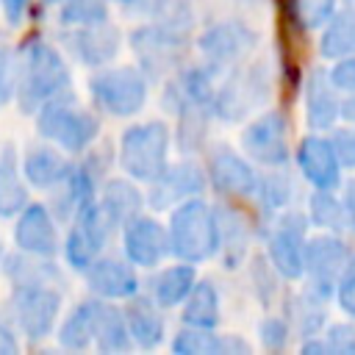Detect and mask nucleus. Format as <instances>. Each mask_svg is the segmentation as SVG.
Listing matches in <instances>:
<instances>
[{"instance_id":"nucleus-1","label":"nucleus","mask_w":355,"mask_h":355,"mask_svg":"<svg viewBox=\"0 0 355 355\" xmlns=\"http://www.w3.org/2000/svg\"><path fill=\"white\" fill-rule=\"evenodd\" d=\"M69 67L61 53L39 36H31L14 61V97L22 114H36L47 100L69 92Z\"/></svg>"},{"instance_id":"nucleus-2","label":"nucleus","mask_w":355,"mask_h":355,"mask_svg":"<svg viewBox=\"0 0 355 355\" xmlns=\"http://www.w3.org/2000/svg\"><path fill=\"white\" fill-rule=\"evenodd\" d=\"M166 236H169V252L178 255L180 261H189V263L211 261L219 252L216 211L205 200L189 197L172 205Z\"/></svg>"},{"instance_id":"nucleus-3","label":"nucleus","mask_w":355,"mask_h":355,"mask_svg":"<svg viewBox=\"0 0 355 355\" xmlns=\"http://www.w3.org/2000/svg\"><path fill=\"white\" fill-rule=\"evenodd\" d=\"M36 130L42 139L58 144L64 153H83L100 136V119L72 100V92L47 100L36 111Z\"/></svg>"},{"instance_id":"nucleus-4","label":"nucleus","mask_w":355,"mask_h":355,"mask_svg":"<svg viewBox=\"0 0 355 355\" xmlns=\"http://www.w3.org/2000/svg\"><path fill=\"white\" fill-rule=\"evenodd\" d=\"M166 155H169V128L158 119L130 125L119 136L116 158L122 172L133 180L150 183L153 178H158L169 164Z\"/></svg>"},{"instance_id":"nucleus-5","label":"nucleus","mask_w":355,"mask_h":355,"mask_svg":"<svg viewBox=\"0 0 355 355\" xmlns=\"http://www.w3.org/2000/svg\"><path fill=\"white\" fill-rule=\"evenodd\" d=\"M92 100L111 116H133L147 103V75L139 67H108L89 80Z\"/></svg>"},{"instance_id":"nucleus-6","label":"nucleus","mask_w":355,"mask_h":355,"mask_svg":"<svg viewBox=\"0 0 355 355\" xmlns=\"http://www.w3.org/2000/svg\"><path fill=\"white\" fill-rule=\"evenodd\" d=\"M61 313V291L55 286H14L11 291V316L19 333L28 341H42L53 333Z\"/></svg>"},{"instance_id":"nucleus-7","label":"nucleus","mask_w":355,"mask_h":355,"mask_svg":"<svg viewBox=\"0 0 355 355\" xmlns=\"http://www.w3.org/2000/svg\"><path fill=\"white\" fill-rule=\"evenodd\" d=\"M130 47L139 58V69L147 78H164L166 72L183 64L189 50V36L172 33L158 22H150L130 33Z\"/></svg>"},{"instance_id":"nucleus-8","label":"nucleus","mask_w":355,"mask_h":355,"mask_svg":"<svg viewBox=\"0 0 355 355\" xmlns=\"http://www.w3.org/2000/svg\"><path fill=\"white\" fill-rule=\"evenodd\" d=\"M266 97H269V72L263 69V64L236 69L214 92V116L225 122H239Z\"/></svg>"},{"instance_id":"nucleus-9","label":"nucleus","mask_w":355,"mask_h":355,"mask_svg":"<svg viewBox=\"0 0 355 355\" xmlns=\"http://www.w3.org/2000/svg\"><path fill=\"white\" fill-rule=\"evenodd\" d=\"M349 252L338 236H313L302 247V277H308V294L319 297L322 302L336 291L341 269Z\"/></svg>"},{"instance_id":"nucleus-10","label":"nucleus","mask_w":355,"mask_h":355,"mask_svg":"<svg viewBox=\"0 0 355 355\" xmlns=\"http://www.w3.org/2000/svg\"><path fill=\"white\" fill-rule=\"evenodd\" d=\"M72 216L75 219H72V227H69V236H67V244H64V255H67L72 269L83 272L94 258H100V252L108 241L111 225H108L97 200L80 205Z\"/></svg>"},{"instance_id":"nucleus-11","label":"nucleus","mask_w":355,"mask_h":355,"mask_svg":"<svg viewBox=\"0 0 355 355\" xmlns=\"http://www.w3.org/2000/svg\"><path fill=\"white\" fill-rule=\"evenodd\" d=\"M197 44H200V53L205 55V61L211 67L222 69V67H233V64L244 61L255 50L258 33L241 19H225V22L205 28Z\"/></svg>"},{"instance_id":"nucleus-12","label":"nucleus","mask_w":355,"mask_h":355,"mask_svg":"<svg viewBox=\"0 0 355 355\" xmlns=\"http://www.w3.org/2000/svg\"><path fill=\"white\" fill-rule=\"evenodd\" d=\"M244 153L263 166H283L288 161V122L283 111H263L241 133Z\"/></svg>"},{"instance_id":"nucleus-13","label":"nucleus","mask_w":355,"mask_h":355,"mask_svg":"<svg viewBox=\"0 0 355 355\" xmlns=\"http://www.w3.org/2000/svg\"><path fill=\"white\" fill-rule=\"evenodd\" d=\"M208 183L214 186V191L225 200H250L255 197L258 189V172L252 169V164L241 155H236L227 147H214L211 158H208Z\"/></svg>"},{"instance_id":"nucleus-14","label":"nucleus","mask_w":355,"mask_h":355,"mask_svg":"<svg viewBox=\"0 0 355 355\" xmlns=\"http://www.w3.org/2000/svg\"><path fill=\"white\" fill-rule=\"evenodd\" d=\"M208 178L205 172L194 164V161H178V164H166L164 172L158 178H153L147 186V202L158 211H166L189 197H200L205 189Z\"/></svg>"},{"instance_id":"nucleus-15","label":"nucleus","mask_w":355,"mask_h":355,"mask_svg":"<svg viewBox=\"0 0 355 355\" xmlns=\"http://www.w3.org/2000/svg\"><path fill=\"white\" fill-rule=\"evenodd\" d=\"M302 247H305V216L288 214L266 239V261L283 280L302 277Z\"/></svg>"},{"instance_id":"nucleus-16","label":"nucleus","mask_w":355,"mask_h":355,"mask_svg":"<svg viewBox=\"0 0 355 355\" xmlns=\"http://www.w3.org/2000/svg\"><path fill=\"white\" fill-rule=\"evenodd\" d=\"M122 247H125V255L133 266H158L166 252H169V236H166V227L153 219V216H133L125 227H122Z\"/></svg>"},{"instance_id":"nucleus-17","label":"nucleus","mask_w":355,"mask_h":355,"mask_svg":"<svg viewBox=\"0 0 355 355\" xmlns=\"http://www.w3.org/2000/svg\"><path fill=\"white\" fill-rule=\"evenodd\" d=\"M14 244L19 247V252H28L36 258H50L58 252V227L53 214L42 202H28L17 214Z\"/></svg>"},{"instance_id":"nucleus-18","label":"nucleus","mask_w":355,"mask_h":355,"mask_svg":"<svg viewBox=\"0 0 355 355\" xmlns=\"http://www.w3.org/2000/svg\"><path fill=\"white\" fill-rule=\"evenodd\" d=\"M69 53L86 67H105L119 53V31L105 19L94 25H78L64 36Z\"/></svg>"},{"instance_id":"nucleus-19","label":"nucleus","mask_w":355,"mask_h":355,"mask_svg":"<svg viewBox=\"0 0 355 355\" xmlns=\"http://www.w3.org/2000/svg\"><path fill=\"white\" fill-rule=\"evenodd\" d=\"M297 166L302 178L313 189H338L341 186V164L333 153L330 139L324 136H305L297 147Z\"/></svg>"},{"instance_id":"nucleus-20","label":"nucleus","mask_w":355,"mask_h":355,"mask_svg":"<svg viewBox=\"0 0 355 355\" xmlns=\"http://www.w3.org/2000/svg\"><path fill=\"white\" fill-rule=\"evenodd\" d=\"M86 286L100 300H130L139 294V277L130 263L119 258H94L86 269Z\"/></svg>"},{"instance_id":"nucleus-21","label":"nucleus","mask_w":355,"mask_h":355,"mask_svg":"<svg viewBox=\"0 0 355 355\" xmlns=\"http://www.w3.org/2000/svg\"><path fill=\"white\" fill-rule=\"evenodd\" d=\"M338 89L333 86L327 69H313L305 80V119L313 130H327L338 119Z\"/></svg>"},{"instance_id":"nucleus-22","label":"nucleus","mask_w":355,"mask_h":355,"mask_svg":"<svg viewBox=\"0 0 355 355\" xmlns=\"http://www.w3.org/2000/svg\"><path fill=\"white\" fill-rule=\"evenodd\" d=\"M97 202H100V208H103V214H105L111 227H125L144 208V197L133 186V178H111V180H105Z\"/></svg>"},{"instance_id":"nucleus-23","label":"nucleus","mask_w":355,"mask_h":355,"mask_svg":"<svg viewBox=\"0 0 355 355\" xmlns=\"http://www.w3.org/2000/svg\"><path fill=\"white\" fill-rule=\"evenodd\" d=\"M125 324H128V333H130V341L144 347V349H153L164 341V316H161V305L150 297H139L133 294L128 308H125Z\"/></svg>"},{"instance_id":"nucleus-24","label":"nucleus","mask_w":355,"mask_h":355,"mask_svg":"<svg viewBox=\"0 0 355 355\" xmlns=\"http://www.w3.org/2000/svg\"><path fill=\"white\" fill-rule=\"evenodd\" d=\"M216 211V225H219V252H225L227 269L239 266L241 258L250 250L252 241V222L233 205H219Z\"/></svg>"},{"instance_id":"nucleus-25","label":"nucleus","mask_w":355,"mask_h":355,"mask_svg":"<svg viewBox=\"0 0 355 355\" xmlns=\"http://www.w3.org/2000/svg\"><path fill=\"white\" fill-rule=\"evenodd\" d=\"M72 161L61 155L55 147H31L22 161V178L33 189H53L69 175Z\"/></svg>"},{"instance_id":"nucleus-26","label":"nucleus","mask_w":355,"mask_h":355,"mask_svg":"<svg viewBox=\"0 0 355 355\" xmlns=\"http://www.w3.org/2000/svg\"><path fill=\"white\" fill-rule=\"evenodd\" d=\"M94 344L103 352L130 349L133 341H130L122 308H116L111 302H103V300H94Z\"/></svg>"},{"instance_id":"nucleus-27","label":"nucleus","mask_w":355,"mask_h":355,"mask_svg":"<svg viewBox=\"0 0 355 355\" xmlns=\"http://www.w3.org/2000/svg\"><path fill=\"white\" fill-rule=\"evenodd\" d=\"M28 205V189L22 180V172L14 158V147L3 144L0 147V216H17Z\"/></svg>"},{"instance_id":"nucleus-28","label":"nucleus","mask_w":355,"mask_h":355,"mask_svg":"<svg viewBox=\"0 0 355 355\" xmlns=\"http://www.w3.org/2000/svg\"><path fill=\"white\" fill-rule=\"evenodd\" d=\"M194 283H197L194 263L183 261V263L166 266L153 277V300L161 308H175V305H180L186 300V294L191 291Z\"/></svg>"},{"instance_id":"nucleus-29","label":"nucleus","mask_w":355,"mask_h":355,"mask_svg":"<svg viewBox=\"0 0 355 355\" xmlns=\"http://www.w3.org/2000/svg\"><path fill=\"white\" fill-rule=\"evenodd\" d=\"M219 291L211 280H200L191 286V291L183 300V322L189 327H205L214 330L219 324Z\"/></svg>"},{"instance_id":"nucleus-30","label":"nucleus","mask_w":355,"mask_h":355,"mask_svg":"<svg viewBox=\"0 0 355 355\" xmlns=\"http://www.w3.org/2000/svg\"><path fill=\"white\" fill-rule=\"evenodd\" d=\"M319 55L330 61L355 55V8L336 11L324 22V31L319 39Z\"/></svg>"},{"instance_id":"nucleus-31","label":"nucleus","mask_w":355,"mask_h":355,"mask_svg":"<svg viewBox=\"0 0 355 355\" xmlns=\"http://www.w3.org/2000/svg\"><path fill=\"white\" fill-rule=\"evenodd\" d=\"M178 114V147L180 153H194L205 141L208 122L214 116L211 105H197V103H180L175 108Z\"/></svg>"},{"instance_id":"nucleus-32","label":"nucleus","mask_w":355,"mask_h":355,"mask_svg":"<svg viewBox=\"0 0 355 355\" xmlns=\"http://www.w3.org/2000/svg\"><path fill=\"white\" fill-rule=\"evenodd\" d=\"M58 344L64 349H86L94 344V300L75 305L58 327Z\"/></svg>"},{"instance_id":"nucleus-33","label":"nucleus","mask_w":355,"mask_h":355,"mask_svg":"<svg viewBox=\"0 0 355 355\" xmlns=\"http://www.w3.org/2000/svg\"><path fill=\"white\" fill-rule=\"evenodd\" d=\"M6 275L14 286H33V283L55 286V283H61V275L53 263L36 261V255H28V252L6 258Z\"/></svg>"},{"instance_id":"nucleus-34","label":"nucleus","mask_w":355,"mask_h":355,"mask_svg":"<svg viewBox=\"0 0 355 355\" xmlns=\"http://www.w3.org/2000/svg\"><path fill=\"white\" fill-rule=\"evenodd\" d=\"M308 216L313 225L324 227V230H344L347 227V214H344V202L330 191V189H316L311 194V205H308Z\"/></svg>"},{"instance_id":"nucleus-35","label":"nucleus","mask_w":355,"mask_h":355,"mask_svg":"<svg viewBox=\"0 0 355 355\" xmlns=\"http://www.w3.org/2000/svg\"><path fill=\"white\" fill-rule=\"evenodd\" d=\"M150 14L153 22H158L161 28L189 36L191 25H194V14H191V3L189 0H150Z\"/></svg>"},{"instance_id":"nucleus-36","label":"nucleus","mask_w":355,"mask_h":355,"mask_svg":"<svg viewBox=\"0 0 355 355\" xmlns=\"http://www.w3.org/2000/svg\"><path fill=\"white\" fill-rule=\"evenodd\" d=\"M175 355H222V336L205 327H183L172 338Z\"/></svg>"},{"instance_id":"nucleus-37","label":"nucleus","mask_w":355,"mask_h":355,"mask_svg":"<svg viewBox=\"0 0 355 355\" xmlns=\"http://www.w3.org/2000/svg\"><path fill=\"white\" fill-rule=\"evenodd\" d=\"M286 6L288 19L305 31L324 28V22L336 14V0H286Z\"/></svg>"},{"instance_id":"nucleus-38","label":"nucleus","mask_w":355,"mask_h":355,"mask_svg":"<svg viewBox=\"0 0 355 355\" xmlns=\"http://www.w3.org/2000/svg\"><path fill=\"white\" fill-rule=\"evenodd\" d=\"M61 25L78 28V25H94L108 19V0H61Z\"/></svg>"},{"instance_id":"nucleus-39","label":"nucleus","mask_w":355,"mask_h":355,"mask_svg":"<svg viewBox=\"0 0 355 355\" xmlns=\"http://www.w3.org/2000/svg\"><path fill=\"white\" fill-rule=\"evenodd\" d=\"M288 194H291V183H288L286 175H263V178H258L255 197H258V202H261L266 211L283 208L286 200H288Z\"/></svg>"},{"instance_id":"nucleus-40","label":"nucleus","mask_w":355,"mask_h":355,"mask_svg":"<svg viewBox=\"0 0 355 355\" xmlns=\"http://www.w3.org/2000/svg\"><path fill=\"white\" fill-rule=\"evenodd\" d=\"M294 319H297V327H300V333H302L305 338H308V336H316V333L322 330V324H324L322 300L305 291V294L297 300V313H294Z\"/></svg>"},{"instance_id":"nucleus-41","label":"nucleus","mask_w":355,"mask_h":355,"mask_svg":"<svg viewBox=\"0 0 355 355\" xmlns=\"http://www.w3.org/2000/svg\"><path fill=\"white\" fill-rule=\"evenodd\" d=\"M333 294H336L338 308H341L347 316L355 319V255L347 258V263H344V269H341V277H338Z\"/></svg>"},{"instance_id":"nucleus-42","label":"nucleus","mask_w":355,"mask_h":355,"mask_svg":"<svg viewBox=\"0 0 355 355\" xmlns=\"http://www.w3.org/2000/svg\"><path fill=\"white\" fill-rule=\"evenodd\" d=\"M288 322L283 316H266L261 322V344L269 349V352H277V349H286L288 344Z\"/></svg>"},{"instance_id":"nucleus-43","label":"nucleus","mask_w":355,"mask_h":355,"mask_svg":"<svg viewBox=\"0 0 355 355\" xmlns=\"http://www.w3.org/2000/svg\"><path fill=\"white\" fill-rule=\"evenodd\" d=\"M324 341L333 355H355V324H330Z\"/></svg>"},{"instance_id":"nucleus-44","label":"nucleus","mask_w":355,"mask_h":355,"mask_svg":"<svg viewBox=\"0 0 355 355\" xmlns=\"http://www.w3.org/2000/svg\"><path fill=\"white\" fill-rule=\"evenodd\" d=\"M333 86L344 94H355V55H344V58H336V67L327 69Z\"/></svg>"},{"instance_id":"nucleus-45","label":"nucleus","mask_w":355,"mask_h":355,"mask_svg":"<svg viewBox=\"0 0 355 355\" xmlns=\"http://www.w3.org/2000/svg\"><path fill=\"white\" fill-rule=\"evenodd\" d=\"M330 144H333V153H336L338 164L347 166V169H355V128L336 130Z\"/></svg>"},{"instance_id":"nucleus-46","label":"nucleus","mask_w":355,"mask_h":355,"mask_svg":"<svg viewBox=\"0 0 355 355\" xmlns=\"http://www.w3.org/2000/svg\"><path fill=\"white\" fill-rule=\"evenodd\" d=\"M14 97V58L6 47H0V108H6Z\"/></svg>"},{"instance_id":"nucleus-47","label":"nucleus","mask_w":355,"mask_h":355,"mask_svg":"<svg viewBox=\"0 0 355 355\" xmlns=\"http://www.w3.org/2000/svg\"><path fill=\"white\" fill-rule=\"evenodd\" d=\"M0 3H3V14H6L8 25H19L22 17H25V11H28V3H31V0H0Z\"/></svg>"},{"instance_id":"nucleus-48","label":"nucleus","mask_w":355,"mask_h":355,"mask_svg":"<svg viewBox=\"0 0 355 355\" xmlns=\"http://www.w3.org/2000/svg\"><path fill=\"white\" fill-rule=\"evenodd\" d=\"M344 214H347V225L355 230V180H349L344 186Z\"/></svg>"},{"instance_id":"nucleus-49","label":"nucleus","mask_w":355,"mask_h":355,"mask_svg":"<svg viewBox=\"0 0 355 355\" xmlns=\"http://www.w3.org/2000/svg\"><path fill=\"white\" fill-rule=\"evenodd\" d=\"M11 352H17V341H14V333H11V327L3 322V316H0V355H11Z\"/></svg>"},{"instance_id":"nucleus-50","label":"nucleus","mask_w":355,"mask_h":355,"mask_svg":"<svg viewBox=\"0 0 355 355\" xmlns=\"http://www.w3.org/2000/svg\"><path fill=\"white\" fill-rule=\"evenodd\" d=\"M338 116H344L349 125H355V94H347V100H341Z\"/></svg>"},{"instance_id":"nucleus-51","label":"nucleus","mask_w":355,"mask_h":355,"mask_svg":"<svg viewBox=\"0 0 355 355\" xmlns=\"http://www.w3.org/2000/svg\"><path fill=\"white\" fill-rule=\"evenodd\" d=\"M119 6H125V8H144V6H150V0H116Z\"/></svg>"},{"instance_id":"nucleus-52","label":"nucleus","mask_w":355,"mask_h":355,"mask_svg":"<svg viewBox=\"0 0 355 355\" xmlns=\"http://www.w3.org/2000/svg\"><path fill=\"white\" fill-rule=\"evenodd\" d=\"M44 6H55V3H61V0H42Z\"/></svg>"},{"instance_id":"nucleus-53","label":"nucleus","mask_w":355,"mask_h":355,"mask_svg":"<svg viewBox=\"0 0 355 355\" xmlns=\"http://www.w3.org/2000/svg\"><path fill=\"white\" fill-rule=\"evenodd\" d=\"M0 261H3V244H0Z\"/></svg>"},{"instance_id":"nucleus-54","label":"nucleus","mask_w":355,"mask_h":355,"mask_svg":"<svg viewBox=\"0 0 355 355\" xmlns=\"http://www.w3.org/2000/svg\"><path fill=\"white\" fill-rule=\"evenodd\" d=\"M250 3H261V0H250Z\"/></svg>"}]
</instances>
